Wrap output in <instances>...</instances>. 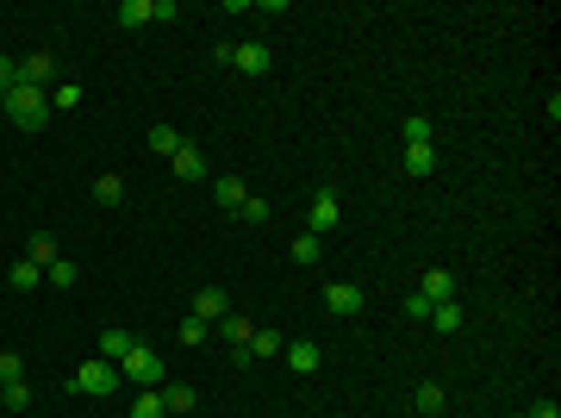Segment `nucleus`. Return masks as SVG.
<instances>
[{
    "label": "nucleus",
    "instance_id": "1",
    "mask_svg": "<svg viewBox=\"0 0 561 418\" xmlns=\"http://www.w3.org/2000/svg\"><path fill=\"white\" fill-rule=\"evenodd\" d=\"M0 113H6L19 132H44V125H50V94L19 81V88H6V94H0Z\"/></svg>",
    "mask_w": 561,
    "mask_h": 418
},
{
    "label": "nucleus",
    "instance_id": "2",
    "mask_svg": "<svg viewBox=\"0 0 561 418\" xmlns=\"http://www.w3.org/2000/svg\"><path fill=\"white\" fill-rule=\"evenodd\" d=\"M125 381V375H119V362H106V356H94V362H81V369H75L69 375V393H88V400H106V393H112V387Z\"/></svg>",
    "mask_w": 561,
    "mask_h": 418
},
{
    "label": "nucleus",
    "instance_id": "3",
    "mask_svg": "<svg viewBox=\"0 0 561 418\" xmlns=\"http://www.w3.org/2000/svg\"><path fill=\"white\" fill-rule=\"evenodd\" d=\"M119 375H125V381H138V387H163V381H169V369L156 362V349H150V344L132 349V356L119 362Z\"/></svg>",
    "mask_w": 561,
    "mask_h": 418
},
{
    "label": "nucleus",
    "instance_id": "4",
    "mask_svg": "<svg viewBox=\"0 0 561 418\" xmlns=\"http://www.w3.org/2000/svg\"><path fill=\"white\" fill-rule=\"evenodd\" d=\"M337 225H344L337 194H331V188H318V194H312V212H306V231H312V238H324V231H337Z\"/></svg>",
    "mask_w": 561,
    "mask_h": 418
},
{
    "label": "nucleus",
    "instance_id": "5",
    "mask_svg": "<svg viewBox=\"0 0 561 418\" xmlns=\"http://www.w3.org/2000/svg\"><path fill=\"white\" fill-rule=\"evenodd\" d=\"M231 63H238L244 75H269V70H275V50H269L262 38H249V44H238V50H231Z\"/></svg>",
    "mask_w": 561,
    "mask_h": 418
},
{
    "label": "nucleus",
    "instance_id": "6",
    "mask_svg": "<svg viewBox=\"0 0 561 418\" xmlns=\"http://www.w3.org/2000/svg\"><path fill=\"white\" fill-rule=\"evenodd\" d=\"M19 81H26V88H50V81H57V57H50V50H32V57L19 63Z\"/></svg>",
    "mask_w": 561,
    "mask_h": 418
},
{
    "label": "nucleus",
    "instance_id": "7",
    "mask_svg": "<svg viewBox=\"0 0 561 418\" xmlns=\"http://www.w3.org/2000/svg\"><path fill=\"white\" fill-rule=\"evenodd\" d=\"M324 306H331L337 318H355V313H362V287H350V281H331V287H324Z\"/></svg>",
    "mask_w": 561,
    "mask_h": 418
},
{
    "label": "nucleus",
    "instance_id": "8",
    "mask_svg": "<svg viewBox=\"0 0 561 418\" xmlns=\"http://www.w3.org/2000/svg\"><path fill=\"white\" fill-rule=\"evenodd\" d=\"M225 313H231V294H225V287H200V294H194V318L218 325Z\"/></svg>",
    "mask_w": 561,
    "mask_h": 418
},
{
    "label": "nucleus",
    "instance_id": "9",
    "mask_svg": "<svg viewBox=\"0 0 561 418\" xmlns=\"http://www.w3.org/2000/svg\"><path fill=\"white\" fill-rule=\"evenodd\" d=\"M418 294L430 300V306H443V300H456V275H450V269H424Z\"/></svg>",
    "mask_w": 561,
    "mask_h": 418
},
{
    "label": "nucleus",
    "instance_id": "10",
    "mask_svg": "<svg viewBox=\"0 0 561 418\" xmlns=\"http://www.w3.org/2000/svg\"><path fill=\"white\" fill-rule=\"evenodd\" d=\"M212 200H218V207L225 212H238L249 200V188H244V175H218V181H212Z\"/></svg>",
    "mask_w": 561,
    "mask_h": 418
},
{
    "label": "nucleus",
    "instance_id": "11",
    "mask_svg": "<svg viewBox=\"0 0 561 418\" xmlns=\"http://www.w3.org/2000/svg\"><path fill=\"white\" fill-rule=\"evenodd\" d=\"M280 356H287V369H300V375H312L318 362H324V349H318L312 338H300V344H287V349H280Z\"/></svg>",
    "mask_w": 561,
    "mask_h": 418
},
{
    "label": "nucleus",
    "instance_id": "12",
    "mask_svg": "<svg viewBox=\"0 0 561 418\" xmlns=\"http://www.w3.org/2000/svg\"><path fill=\"white\" fill-rule=\"evenodd\" d=\"M125 32H138V26H150L156 19V0H119V13H112Z\"/></svg>",
    "mask_w": 561,
    "mask_h": 418
},
{
    "label": "nucleus",
    "instance_id": "13",
    "mask_svg": "<svg viewBox=\"0 0 561 418\" xmlns=\"http://www.w3.org/2000/svg\"><path fill=\"white\" fill-rule=\"evenodd\" d=\"M37 281H44V269H37L32 256H19V263H13V269H6V287H13V294H32Z\"/></svg>",
    "mask_w": 561,
    "mask_h": 418
},
{
    "label": "nucleus",
    "instance_id": "14",
    "mask_svg": "<svg viewBox=\"0 0 561 418\" xmlns=\"http://www.w3.org/2000/svg\"><path fill=\"white\" fill-rule=\"evenodd\" d=\"M169 163H175V175H181V181H200V175H206V156H200L194 144H181V150L169 156Z\"/></svg>",
    "mask_w": 561,
    "mask_h": 418
},
{
    "label": "nucleus",
    "instance_id": "15",
    "mask_svg": "<svg viewBox=\"0 0 561 418\" xmlns=\"http://www.w3.org/2000/svg\"><path fill=\"white\" fill-rule=\"evenodd\" d=\"M424 325H430V331H443V338H456V331H461V306H456V300H443V306H430Z\"/></svg>",
    "mask_w": 561,
    "mask_h": 418
},
{
    "label": "nucleus",
    "instance_id": "16",
    "mask_svg": "<svg viewBox=\"0 0 561 418\" xmlns=\"http://www.w3.org/2000/svg\"><path fill=\"white\" fill-rule=\"evenodd\" d=\"M132 349H138V338H132V331H119V325H112V331L101 338V356H106V362H125Z\"/></svg>",
    "mask_w": 561,
    "mask_h": 418
},
{
    "label": "nucleus",
    "instance_id": "17",
    "mask_svg": "<svg viewBox=\"0 0 561 418\" xmlns=\"http://www.w3.org/2000/svg\"><path fill=\"white\" fill-rule=\"evenodd\" d=\"M132 418H169V406H163V387H138V400H132Z\"/></svg>",
    "mask_w": 561,
    "mask_h": 418
},
{
    "label": "nucleus",
    "instance_id": "18",
    "mask_svg": "<svg viewBox=\"0 0 561 418\" xmlns=\"http://www.w3.org/2000/svg\"><path fill=\"white\" fill-rule=\"evenodd\" d=\"M280 349H287V338H280V331H269V325H256V338H249V356H262V362H269V356H280Z\"/></svg>",
    "mask_w": 561,
    "mask_h": 418
},
{
    "label": "nucleus",
    "instance_id": "19",
    "mask_svg": "<svg viewBox=\"0 0 561 418\" xmlns=\"http://www.w3.org/2000/svg\"><path fill=\"white\" fill-rule=\"evenodd\" d=\"M218 331H225L238 349H249V338H256V318H231V313H225V318H218Z\"/></svg>",
    "mask_w": 561,
    "mask_h": 418
},
{
    "label": "nucleus",
    "instance_id": "20",
    "mask_svg": "<svg viewBox=\"0 0 561 418\" xmlns=\"http://www.w3.org/2000/svg\"><path fill=\"white\" fill-rule=\"evenodd\" d=\"M437 169V150L430 144H406V175H430Z\"/></svg>",
    "mask_w": 561,
    "mask_h": 418
},
{
    "label": "nucleus",
    "instance_id": "21",
    "mask_svg": "<svg viewBox=\"0 0 561 418\" xmlns=\"http://www.w3.org/2000/svg\"><path fill=\"white\" fill-rule=\"evenodd\" d=\"M318 256H324V238H312V231H300V238H293V263H300V269H312Z\"/></svg>",
    "mask_w": 561,
    "mask_h": 418
},
{
    "label": "nucleus",
    "instance_id": "22",
    "mask_svg": "<svg viewBox=\"0 0 561 418\" xmlns=\"http://www.w3.org/2000/svg\"><path fill=\"white\" fill-rule=\"evenodd\" d=\"M163 406H169V413H194V387L187 381H163Z\"/></svg>",
    "mask_w": 561,
    "mask_h": 418
},
{
    "label": "nucleus",
    "instance_id": "23",
    "mask_svg": "<svg viewBox=\"0 0 561 418\" xmlns=\"http://www.w3.org/2000/svg\"><path fill=\"white\" fill-rule=\"evenodd\" d=\"M94 200H101V207H119V200H125V181H119V175L106 169L101 181H94Z\"/></svg>",
    "mask_w": 561,
    "mask_h": 418
},
{
    "label": "nucleus",
    "instance_id": "24",
    "mask_svg": "<svg viewBox=\"0 0 561 418\" xmlns=\"http://www.w3.org/2000/svg\"><path fill=\"white\" fill-rule=\"evenodd\" d=\"M412 406H418V413H443V406H450V393H443L437 381H424L418 393H412Z\"/></svg>",
    "mask_w": 561,
    "mask_h": 418
},
{
    "label": "nucleus",
    "instance_id": "25",
    "mask_svg": "<svg viewBox=\"0 0 561 418\" xmlns=\"http://www.w3.org/2000/svg\"><path fill=\"white\" fill-rule=\"evenodd\" d=\"M150 150H156V156H175L181 132H175V125H150Z\"/></svg>",
    "mask_w": 561,
    "mask_h": 418
},
{
    "label": "nucleus",
    "instance_id": "26",
    "mask_svg": "<svg viewBox=\"0 0 561 418\" xmlns=\"http://www.w3.org/2000/svg\"><path fill=\"white\" fill-rule=\"evenodd\" d=\"M0 406H6V413H26V406H32V387H26V381H6V387H0Z\"/></svg>",
    "mask_w": 561,
    "mask_h": 418
},
{
    "label": "nucleus",
    "instance_id": "27",
    "mask_svg": "<svg viewBox=\"0 0 561 418\" xmlns=\"http://www.w3.org/2000/svg\"><path fill=\"white\" fill-rule=\"evenodd\" d=\"M26 256H32L37 269H50V263H57V238H50V231H37V238H32V250H26Z\"/></svg>",
    "mask_w": 561,
    "mask_h": 418
},
{
    "label": "nucleus",
    "instance_id": "28",
    "mask_svg": "<svg viewBox=\"0 0 561 418\" xmlns=\"http://www.w3.org/2000/svg\"><path fill=\"white\" fill-rule=\"evenodd\" d=\"M50 106H57V113H75V106H81V88H75V81H57V88H50Z\"/></svg>",
    "mask_w": 561,
    "mask_h": 418
},
{
    "label": "nucleus",
    "instance_id": "29",
    "mask_svg": "<svg viewBox=\"0 0 561 418\" xmlns=\"http://www.w3.org/2000/svg\"><path fill=\"white\" fill-rule=\"evenodd\" d=\"M44 275H50V287H75V275H81V269H75L69 256H57V263H50Z\"/></svg>",
    "mask_w": 561,
    "mask_h": 418
},
{
    "label": "nucleus",
    "instance_id": "30",
    "mask_svg": "<svg viewBox=\"0 0 561 418\" xmlns=\"http://www.w3.org/2000/svg\"><path fill=\"white\" fill-rule=\"evenodd\" d=\"M238 219H244V225H269V200H262V194H249L244 207H238Z\"/></svg>",
    "mask_w": 561,
    "mask_h": 418
},
{
    "label": "nucleus",
    "instance_id": "31",
    "mask_svg": "<svg viewBox=\"0 0 561 418\" xmlns=\"http://www.w3.org/2000/svg\"><path fill=\"white\" fill-rule=\"evenodd\" d=\"M26 375V362H19V349H0V387L6 381H19Z\"/></svg>",
    "mask_w": 561,
    "mask_h": 418
},
{
    "label": "nucleus",
    "instance_id": "32",
    "mask_svg": "<svg viewBox=\"0 0 561 418\" xmlns=\"http://www.w3.org/2000/svg\"><path fill=\"white\" fill-rule=\"evenodd\" d=\"M206 331H212L206 318H187V325H181V344H187V349H200V344H206Z\"/></svg>",
    "mask_w": 561,
    "mask_h": 418
},
{
    "label": "nucleus",
    "instance_id": "33",
    "mask_svg": "<svg viewBox=\"0 0 561 418\" xmlns=\"http://www.w3.org/2000/svg\"><path fill=\"white\" fill-rule=\"evenodd\" d=\"M437 138V125L430 119H406V144H430Z\"/></svg>",
    "mask_w": 561,
    "mask_h": 418
},
{
    "label": "nucleus",
    "instance_id": "34",
    "mask_svg": "<svg viewBox=\"0 0 561 418\" xmlns=\"http://www.w3.org/2000/svg\"><path fill=\"white\" fill-rule=\"evenodd\" d=\"M6 88H19V63H13V57H0V94H6Z\"/></svg>",
    "mask_w": 561,
    "mask_h": 418
},
{
    "label": "nucleus",
    "instance_id": "35",
    "mask_svg": "<svg viewBox=\"0 0 561 418\" xmlns=\"http://www.w3.org/2000/svg\"><path fill=\"white\" fill-rule=\"evenodd\" d=\"M524 418H561V406H556V400H536V406H530Z\"/></svg>",
    "mask_w": 561,
    "mask_h": 418
}]
</instances>
